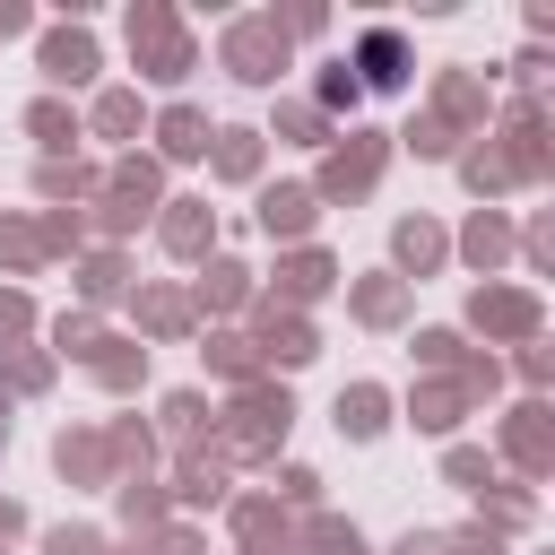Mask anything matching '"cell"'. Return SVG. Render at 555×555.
Masks as SVG:
<instances>
[{
	"label": "cell",
	"mask_w": 555,
	"mask_h": 555,
	"mask_svg": "<svg viewBox=\"0 0 555 555\" xmlns=\"http://www.w3.org/2000/svg\"><path fill=\"white\" fill-rule=\"evenodd\" d=\"M364 69L373 87H399V35H364Z\"/></svg>",
	"instance_id": "obj_1"
}]
</instances>
